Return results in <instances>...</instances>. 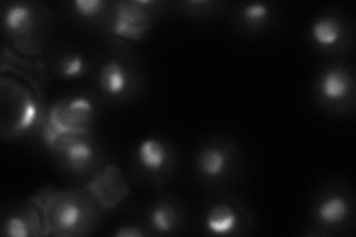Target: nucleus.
I'll return each mask as SVG.
<instances>
[{
	"instance_id": "1",
	"label": "nucleus",
	"mask_w": 356,
	"mask_h": 237,
	"mask_svg": "<svg viewBox=\"0 0 356 237\" xmlns=\"http://www.w3.org/2000/svg\"><path fill=\"white\" fill-rule=\"evenodd\" d=\"M38 206L43 236H86L102 220V208L83 190H42L31 199Z\"/></svg>"
},
{
	"instance_id": "2",
	"label": "nucleus",
	"mask_w": 356,
	"mask_h": 237,
	"mask_svg": "<svg viewBox=\"0 0 356 237\" xmlns=\"http://www.w3.org/2000/svg\"><path fill=\"white\" fill-rule=\"evenodd\" d=\"M3 33L14 49L27 56L44 51L51 38L49 10L35 2H13L3 5Z\"/></svg>"
},
{
	"instance_id": "3",
	"label": "nucleus",
	"mask_w": 356,
	"mask_h": 237,
	"mask_svg": "<svg viewBox=\"0 0 356 237\" xmlns=\"http://www.w3.org/2000/svg\"><path fill=\"white\" fill-rule=\"evenodd\" d=\"M97 99L89 94L67 95L54 103L39 129V137L49 152L61 138L89 135L97 120Z\"/></svg>"
},
{
	"instance_id": "4",
	"label": "nucleus",
	"mask_w": 356,
	"mask_h": 237,
	"mask_svg": "<svg viewBox=\"0 0 356 237\" xmlns=\"http://www.w3.org/2000/svg\"><path fill=\"white\" fill-rule=\"evenodd\" d=\"M161 6L153 0L110 2L103 26L118 38L140 40L153 27Z\"/></svg>"
},
{
	"instance_id": "5",
	"label": "nucleus",
	"mask_w": 356,
	"mask_h": 237,
	"mask_svg": "<svg viewBox=\"0 0 356 237\" xmlns=\"http://www.w3.org/2000/svg\"><path fill=\"white\" fill-rule=\"evenodd\" d=\"M3 91V107H13L10 113L3 115V123H10L8 126L2 128V137L3 140L8 138H19L30 132H39L44 115L42 104L39 103L38 95L35 97L31 91L26 86H21L13 82V94H8L5 89Z\"/></svg>"
},
{
	"instance_id": "6",
	"label": "nucleus",
	"mask_w": 356,
	"mask_h": 237,
	"mask_svg": "<svg viewBox=\"0 0 356 237\" xmlns=\"http://www.w3.org/2000/svg\"><path fill=\"white\" fill-rule=\"evenodd\" d=\"M97 85L106 98L125 101L138 92L141 85L140 73L131 56L115 51L99 65Z\"/></svg>"
},
{
	"instance_id": "7",
	"label": "nucleus",
	"mask_w": 356,
	"mask_h": 237,
	"mask_svg": "<svg viewBox=\"0 0 356 237\" xmlns=\"http://www.w3.org/2000/svg\"><path fill=\"white\" fill-rule=\"evenodd\" d=\"M52 153L65 171L73 175L95 174L102 163V152L89 135L61 138Z\"/></svg>"
},
{
	"instance_id": "8",
	"label": "nucleus",
	"mask_w": 356,
	"mask_h": 237,
	"mask_svg": "<svg viewBox=\"0 0 356 237\" xmlns=\"http://www.w3.org/2000/svg\"><path fill=\"white\" fill-rule=\"evenodd\" d=\"M321 104L344 113L353 108L355 76L346 65H330L321 73L316 85Z\"/></svg>"
},
{
	"instance_id": "9",
	"label": "nucleus",
	"mask_w": 356,
	"mask_h": 237,
	"mask_svg": "<svg viewBox=\"0 0 356 237\" xmlns=\"http://www.w3.org/2000/svg\"><path fill=\"white\" fill-rule=\"evenodd\" d=\"M136 165L144 178L154 183L166 181L175 167L172 147L156 137L143 140L136 150Z\"/></svg>"
},
{
	"instance_id": "10",
	"label": "nucleus",
	"mask_w": 356,
	"mask_h": 237,
	"mask_svg": "<svg viewBox=\"0 0 356 237\" xmlns=\"http://www.w3.org/2000/svg\"><path fill=\"white\" fill-rule=\"evenodd\" d=\"M103 211L116 208L129 195L128 179L115 165L99 167L83 187Z\"/></svg>"
},
{
	"instance_id": "11",
	"label": "nucleus",
	"mask_w": 356,
	"mask_h": 237,
	"mask_svg": "<svg viewBox=\"0 0 356 237\" xmlns=\"http://www.w3.org/2000/svg\"><path fill=\"white\" fill-rule=\"evenodd\" d=\"M250 213L239 202L217 200L204 213V227L214 236H235L247 233Z\"/></svg>"
},
{
	"instance_id": "12",
	"label": "nucleus",
	"mask_w": 356,
	"mask_h": 237,
	"mask_svg": "<svg viewBox=\"0 0 356 237\" xmlns=\"http://www.w3.org/2000/svg\"><path fill=\"white\" fill-rule=\"evenodd\" d=\"M236 145L229 141L205 142L196 153L197 174L208 181H220L229 177L236 165Z\"/></svg>"
},
{
	"instance_id": "13",
	"label": "nucleus",
	"mask_w": 356,
	"mask_h": 237,
	"mask_svg": "<svg viewBox=\"0 0 356 237\" xmlns=\"http://www.w3.org/2000/svg\"><path fill=\"white\" fill-rule=\"evenodd\" d=\"M350 38V24L343 14L325 13L310 26V39L321 51H341L348 47Z\"/></svg>"
},
{
	"instance_id": "14",
	"label": "nucleus",
	"mask_w": 356,
	"mask_h": 237,
	"mask_svg": "<svg viewBox=\"0 0 356 237\" xmlns=\"http://www.w3.org/2000/svg\"><path fill=\"white\" fill-rule=\"evenodd\" d=\"M352 199L344 190H331L321 196L314 209L319 227L339 229L346 225L352 217Z\"/></svg>"
},
{
	"instance_id": "15",
	"label": "nucleus",
	"mask_w": 356,
	"mask_h": 237,
	"mask_svg": "<svg viewBox=\"0 0 356 237\" xmlns=\"http://www.w3.org/2000/svg\"><path fill=\"white\" fill-rule=\"evenodd\" d=\"M2 229L9 237L43 236V222L38 206L29 202L5 213Z\"/></svg>"
},
{
	"instance_id": "16",
	"label": "nucleus",
	"mask_w": 356,
	"mask_h": 237,
	"mask_svg": "<svg viewBox=\"0 0 356 237\" xmlns=\"http://www.w3.org/2000/svg\"><path fill=\"white\" fill-rule=\"evenodd\" d=\"M147 222L152 233L174 234L184 225V212L174 200H159L149 209Z\"/></svg>"
},
{
	"instance_id": "17",
	"label": "nucleus",
	"mask_w": 356,
	"mask_h": 237,
	"mask_svg": "<svg viewBox=\"0 0 356 237\" xmlns=\"http://www.w3.org/2000/svg\"><path fill=\"white\" fill-rule=\"evenodd\" d=\"M52 70L64 81H74L88 74L89 61L81 51H63L54 58Z\"/></svg>"
},
{
	"instance_id": "18",
	"label": "nucleus",
	"mask_w": 356,
	"mask_h": 237,
	"mask_svg": "<svg viewBox=\"0 0 356 237\" xmlns=\"http://www.w3.org/2000/svg\"><path fill=\"white\" fill-rule=\"evenodd\" d=\"M241 24L250 31H259L267 27L273 19V9L267 3H245L238 9Z\"/></svg>"
},
{
	"instance_id": "19",
	"label": "nucleus",
	"mask_w": 356,
	"mask_h": 237,
	"mask_svg": "<svg viewBox=\"0 0 356 237\" xmlns=\"http://www.w3.org/2000/svg\"><path fill=\"white\" fill-rule=\"evenodd\" d=\"M110 2L104 0H76L70 6L73 9V14L83 21H95L103 24L104 18L107 15Z\"/></svg>"
},
{
	"instance_id": "20",
	"label": "nucleus",
	"mask_w": 356,
	"mask_h": 237,
	"mask_svg": "<svg viewBox=\"0 0 356 237\" xmlns=\"http://www.w3.org/2000/svg\"><path fill=\"white\" fill-rule=\"evenodd\" d=\"M181 8L187 14L195 17H207L214 15L225 8V3L221 2H209V0H196V2H183Z\"/></svg>"
},
{
	"instance_id": "21",
	"label": "nucleus",
	"mask_w": 356,
	"mask_h": 237,
	"mask_svg": "<svg viewBox=\"0 0 356 237\" xmlns=\"http://www.w3.org/2000/svg\"><path fill=\"white\" fill-rule=\"evenodd\" d=\"M147 234H150V231H146L136 224H124L113 231V236L116 237H143Z\"/></svg>"
}]
</instances>
